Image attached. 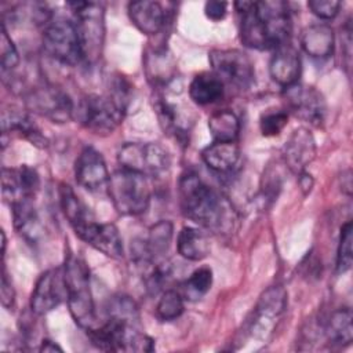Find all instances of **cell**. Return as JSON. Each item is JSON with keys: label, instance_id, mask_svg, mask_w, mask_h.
Instances as JSON below:
<instances>
[{"label": "cell", "instance_id": "cell-20", "mask_svg": "<svg viewBox=\"0 0 353 353\" xmlns=\"http://www.w3.org/2000/svg\"><path fill=\"white\" fill-rule=\"evenodd\" d=\"M83 241L102 252L103 255L120 259L123 258V240L119 229L113 223H99L94 221L80 236Z\"/></svg>", "mask_w": 353, "mask_h": 353}, {"label": "cell", "instance_id": "cell-21", "mask_svg": "<svg viewBox=\"0 0 353 353\" xmlns=\"http://www.w3.org/2000/svg\"><path fill=\"white\" fill-rule=\"evenodd\" d=\"M131 22L148 36L157 34L165 25V11L157 1H132L128 4Z\"/></svg>", "mask_w": 353, "mask_h": 353}, {"label": "cell", "instance_id": "cell-33", "mask_svg": "<svg viewBox=\"0 0 353 353\" xmlns=\"http://www.w3.org/2000/svg\"><path fill=\"white\" fill-rule=\"evenodd\" d=\"M352 243H353V226L352 222H346L341 229V237L336 251V272L338 273H346L352 268L353 262V251H352Z\"/></svg>", "mask_w": 353, "mask_h": 353}, {"label": "cell", "instance_id": "cell-34", "mask_svg": "<svg viewBox=\"0 0 353 353\" xmlns=\"http://www.w3.org/2000/svg\"><path fill=\"white\" fill-rule=\"evenodd\" d=\"M288 123V112L283 109H272L262 113L259 119V130L263 137L279 135Z\"/></svg>", "mask_w": 353, "mask_h": 353}, {"label": "cell", "instance_id": "cell-16", "mask_svg": "<svg viewBox=\"0 0 353 353\" xmlns=\"http://www.w3.org/2000/svg\"><path fill=\"white\" fill-rule=\"evenodd\" d=\"M40 189V176L37 171L29 165L15 168L3 167L1 170V194L10 205L22 201L33 200Z\"/></svg>", "mask_w": 353, "mask_h": 353}, {"label": "cell", "instance_id": "cell-29", "mask_svg": "<svg viewBox=\"0 0 353 353\" xmlns=\"http://www.w3.org/2000/svg\"><path fill=\"white\" fill-rule=\"evenodd\" d=\"M325 336L330 343L336 346L350 345L353 338V325H352V310L349 307H339L327 320L324 328Z\"/></svg>", "mask_w": 353, "mask_h": 353}, {"label": "cell", "instance_id": "cell-5", "mask_svg": "<svg viewBox=\"0 0 353 353\" xmlns=\"http://www.w3.org/2000/svg\"><path fill=\"white\" fill-rule=\"evenodd\" d=\"M127 101L109 92L106 95L90 94L74 105L73 119L95 135H109L121 123Z\"/></svg>", "mask_w": 353, "mask_h": 353}, {"label": "cell", "instance_id": "cell-35", "mask_svg": "<svg viewBox=\"0 0 353 353\" xmlns=\"http://www.w3.org/2000/svg\"><path fill=\"white\" fill-rule=\"evenodd\" d=\"M19 63V54L17 51L15 44L12 43L6 25L1 23V33H0V65L1 72H10Z\"/></svg>", "mask_w": 353, "mask_h": 353}, {"label": "cell", "instance_id": "cell-17", "mask_svg": "<svg viewBox=\"0 0 353 353\" xmlns=\"http://www.w3.org/2000/svg\"><path fill=\"white\" fill-rule=\"evenodd\" d=\"M74 178L76 182L90 190L95 192L109 182V172L102 154L92 146L84 148L74 161Z\"/></svg>", "mask_w": 353, "mask_h": 353}, {"label": "cell", "instance_id": "cell-37", "mask_svg": "<svg viewBox=\"0 0 353 353\" xmlns=\"http://www.w3.org/2000/svg\"><path fill=\"white\" fill-rule=\"evenodd\" d=\"M1 305L6 309H11L14 306V301H15V292L12 288L11 281L8 280V274L6 272V268L3 266V273H1Z\"/></svg>", "mask_w": 353, "mask_h": 353}, {"label": "cell", "instance_id": "cell-18", "mask_svg": "<svg viewBox=\"0 0 353 353\" xmlns=\"http://www.w3.org/2000/svg\"><path fill=\"white\" fill-rule=\"evenodd\" d=\"M316 154V143L313 135L306 128H296L288 137L283 146V157L287 167L295 174L305 171Z\"/></svg>", "mask_w": 353, "mask_h": 353}, {"label": "cell", "instance_id": "cell-10", "mask_svg": "<svg viewBox=\"0 0 353 353\" xmlns=\"http://www.w3.org/2000/svg\"><path fill=\"white\" fill-rule=\"evenodd\" d=\"M176 80H171L168 84L163 85V91L156 97L154 109L157 112L160 124L168 134H174L179 139L186 137L193 124V113L186 106L181 97V87L176 84Z\"/></svg>", "mask_w": 353, "mask_h": 353}, {"label": "cell", "instance_id": "cell-7", "mask_svg": "<svg viewBox=\"0 0 353 353\" xmlns=\"http://www.w3.org/2000/svg\"><path fill=\"white\" fill-rule=\"evenodd\" d=\"M68 6L74 15L83 59L95 63L102 54L105 41V10L95 1H70Z\"/></svg>", "mask_w": 353, "mask_h": 353}, {"label": "cell", "instance_id": "cell-15", "mask_svg": "<svg viewBox=\"0 0 353 353\" xmlns=\"http://www.w3.org/2000/svg\"><path fill=\"white\" fill-rule=\"evenodd\" d=\"M66 298V285L63 277V268L46 270L33 288L30 295V310L43 316L62 303Z\"/></svg>", "mask_w": 353, "mask_h": 353}, {"label": "cell", "instance_id": "cell-6", "mask_svg": "<svg viewBox=\"0 0 353 353\" xmlns=\"http://www.w3.org/2000/svg\"><path fill=\"white\" fill-rule=\"evenodd\" d=\"M106 188L113 207L120 215H141L149 207L150 189L148 178L142 174L120 168L110 175Z\"/></svg>", "mask_w": 353, "mask_h": 353}, {"label": "cell", "instance_id": "cell-23", "mask_svg": "<svg viewBox=\"0 0 353 353\" xmlns=\"http://www.w3.org/2000/svg\"><path fill=\"white\" fill-rule=\"evenodd\" d=\"M14 228L28 244H37L43 237V225L32 200H22L11 205Z\"/></svg>", "mask_w": 353, "mask_h": 353}, {"label": "cell", "instance_id": "cell-28", "mask_svg": "<svg viewBox=\"0 0 353 353\" xmlns=\"http://www.w3.org/2000/svg\"><path fill=\"white\" fill-rule=\"evenodd\" d=\"M1 128L3 134H7L8 131L17 132L28 138L36 146L44 148L47 143L46 138L41 135L37 125L30 120V117L26 113L21 110H4L1 117Z\"/></svg>", "mask_w": 353, "mask_h": 353}, {"label": "cell", "instance_id": "cell-38", "mask_svg": "<svg viewBox=\"0 0 353 353\" xmlns=\"http://www.w3.org/2000/svg\"><path fill=\"white\" fill-rule=\"evenodd\" d=\"M228 11V3L225 1H207L204 6V12L207 18L212 21H221L225 18Z\"/></svg>", "mask_w": 353, "mask_h": 353}, {"label": "cell", "instance_id": "cell-27", "mask_svg": "<svg viewBox=\"0 0 353 353\" xmlns=\"http://www.w3.org/2000/svg\"><path fill=\"white\" fill-rule=\"evenodd\" d=\"M176 248L181 256L189 261H201L210 254V241L197 228L183 226L178 233Z\"/></svg>", "mask_w": 353, "mask_h": 353}, {"label": "cell", "instance_id": "cell-40", "mask_svg": "<svg viewBox=\"0 0 353 353\" xmlns=\"http://www.w3.org/2000/svg\"><path fill=\"white\" fill-rule=\"evenodd\" d=\"M40 352H48V353H54V352H62V347L58 346L55 342L50 341V339H43L39 347Z\"/></svg>", "mask_w": 353, "mask_h": 353}, {"label": "cell", "instance_id": "cell-2", "mask_svg": "<svg viewBox=\"0 0 353 353\" xmlns=\"http://www.w3.org/2000/svg\"><path fill=\"white\" fill-rule=\"evenodd\" d=\"M234 7L241 14L240 40L245 47L276 50L287 43L292 22L285 1H237Z\"/></svg>", "mask_w": 353, "mask_h": 353}, {"label": "cell", "instance_id": "cell-11", "mask_svg": "<svg viewBox=\"0 0 353 353\" xmlns=\"http://www.w3.org/2000/svg\"><path fill=\"white\" fill-rule=\"evenodd\" d=\"M212 73L223 84L236 90H247L254 83V65L251 59L240 50H212L208 54Z\"/></svg>", "mask_w": 353, "mask_h": 353}, {"label": "cell", "instance_id": "cell-12", "mask_svg": "<svg viewBox=\"0 0 353 353\" xmlns=\"http://www.w3.org/2000/svg\"><path fill=\"white\" fill-rule=\"evenodd\" d=\"M287 306V292L280 285L269 287L259 298L248 321L247 334L251 339L268 341Z\"/></svg>", "mask_w": 353, "mask_h": 353}, {"label": "cell", "instance_id": "cell-13", "mask_svg": "<svg viewBox=\"0 0 353 353\" xmlns=\"http://www.w3.org/2000/svg\"><path fill=\"white\" fill-rule=\"evenodd\" d=\"M283 97L288 110L299 120L314 127H320L324 123L327 103L317 88L296 83L285 87Z\"/></svg>", "mask_w": 353, "mask_h": 353}, {"label": "cell", "instance_id": "cell-25", "mask_svg": "<svg viewBox=\"0 0 353 353\" xmlns=\"http://www.w3.org/2000/svg\"><path fill=\"white\" fill-rule=\"evenodd\" d=\"M188 94L196 105H211L222 99L225 94V84L212 72H203L192 79L188 87Z\"/></svg>", "mask_w": 353, "mask_h": 353}, {"label": "cell", "instance_id": "cell-30", "mask_svg": "<svg viewBox=\"0 0 353 353\" xmlns=\"http://www.w3.org/2000/svg\"><path fill=\"white\" fill-rule=\"evenodd\" d=\"M208 128L214 141L236 142L240 132V120L229 109L216 110L208 119Z\"/></svg>", "mask_w": 353, "mask_h": 353}, {"label": "cell", "instance_id": "cell-3", "mask_svg": "<svg viewBox=\"0 0 353 353\" xmlns=\"http://www.w3.org/2000/svg\"><path fill=\"white\" fill-rule=\"evenodd\" d=\"M178 190L185 216L214 232L225 230L229 225L230 207L197 174H183L179 179Z\"/></svg>", "mask_w": 353, "mask_h": 353}, {"label": "cell", "instance_id": "cell-32", "mask_svg": "<svg viewBox=\"0 0 353 353\" xmlns=\"http://www.w3.org/2000/svg\"><path fill=\"white\" fill-rule=\"evenodd\" d=\"M183 295L176 290H165L156 306V316L161 321H171L183 313Z\"/></svg>", "mask_w": 353, "mask_h": 353}, {"label": "cell", "instance_id": "cell-14", "mask_svg": "<svg viewBox=\"0 0 353 353\" xmlns=\"http://www.w3.org/2000/svg\"><path fill=\"white\" fill-rule=\"evenodd\" d=\"M26 103L33 112L50 119L52 123H65L73 119V101L63 90L54 85L34 88L28 94Z\"/></svg>", "mask_w": 353, "mask_h": 353}, {"label": "cell", "instance_id": "cell-19", "mask_svg": "<svg viewBox=\"0 0 353 353\" xmlns=\"http://www.w3.org/2000/svg\"><path fill=\"white\" fill-rule=\"evenodd\" d=\"M269 73L272 80L283 88L296 84L301 76V58L298 51L288 43L277 47L269 63Z\"/></svg>", "mask_w": 353, "mask_h": 353}, {"label": "cell", "instance_id": "cell-36", "mask_svg": "<svg viewBox=\"0 0 353 353\" xmlns=\"http://www.w3.org/2000/svg\"><path fill=\"white\" fill-rule=\"evenodd\" d=\"M307 8L321 19H332L339 12L341 3L336 0H310Z\"/></svg>", "mask_w": 353, "mask_h": 353}, {"label": "cell", "instance_id": "cell-31", "mask_svg": "<svg viewBox=\"0 0 353 353\" xmlns=\"http://www.w3.org/2000/svg\"><path fill=\"white\" fill-rule=\"evenodd\" d=\"M212 284V270L208 266L196 269L183 283V295L189 299H200L204 296Z\"/></svg>", "mask_w": 353, "mask_h": 353}, {"label": "cell", "instance_id": "cell-39", "mask_svg": "<svg viewBox=\"0 0 353 353\" xmlns=\"http://www.w3.org/2000/svg\"><path fill=\"white\" fill-rule=\"evenodd\" d=\"M298 176H299V185H301V188H302V190L305 192V193H307V192H310V189H312V186H313V179H312V176L307 174V172H301V174H298Z\"/></svg>", "mask_w": 353, "mask_h": 353}, {"label": "cell", "instance_id": "cell-8", "mask_svg": "<svg viewBox=\"0 0 353 353\" xmlns=\"http://www.w3.org/2000/svg\"><path fill=\"white\" fill-rule=\"evenodd\" d=\"M121 168L154 178L168 171L171 157L165 148L156 142H128L117 153Z\"/></svg>", "mask_w": 353, "mask_h": 353}, {"label": "cell", "instance_id": "cell-9", "mask_svg": "<svg viewBox=\"0 0 353 353\" xmlns=\"http://www.w3.org/2000/svg\"><path fill=\"white\" fill-rule=\"evenodd\" d=\"M43 47L54 61L73 66L83 59L81 46L74 22L65 18L51 19L43 33Z\"/></svg>", "mask_w": 353, "mask_h": 353}, {"label": "cell", "instance_id": "cell-1", "mask_svg": "<svg viewBox=\"0 0 353 353\" xmlns=\"http://www.w3.org/2000/svg\"><path fill=\"white\" fill-rule=\"evenodd\" d=\"M108 320L88 330L92 345L106 352H152L154 342L143 332L137 303L125 295L113 296L106 307Z\"/></svg>", "mask_w": 353, "mask_h": 353}, {"label": "cell", "instance_id": "cell-22", "mask_svg": "<svg viewBox=\"0 0 353 353\" xmlns=\"http://www.w3.org/2000/svg\"><path fill=\"white\" fill-rule=\"evenodd\" d=\"M59 205L76 236H79L90 223L95 221L90 208L66 183L59 185Z\"/></svg>", "mask_w": 353, "mask_h": 353}, {"label": "cell", "instance_id": "cell-24", "mask_svg": "<svg viewBox=\"0 0 353 353\" xmlns=\"http://www.w3.org/2000/svg\"><path fill=\"white\" fill-rule=\"evenodd\" d=\"M334 30L325 23L310 25L301 36V46L303 51L316 59L328 58L334 51Z\"/></svg>", "mask_w": 353, "mask_h": 353}, {"label": "cell", "instance_id": "cell-26", "mask_svg": "<svg viewBox=\"0 0 353 353\" xmlns=\"http://www.w3.org/2000/svg\"><path fill=\"white\" fill-rule=\"evenodd\" d=\"M201 159L215 172H230L240 159V149L236 142L214 141L203 149Z\"/></svg>", "mask_w": 353, "mask_h": 353}, {"label": "cell", "instance_id": "cell-4", "mask_svg": "<svg viewBox=\"0 0 353 353\" xmlns=\"http://www.w3.org/2000/svg\"><path fill=\"white\" fill-rule=\"evenodd\" d=\"M62 268L70 316L79 327L88 331L95 327L97 320L88 266L80 255L69 252Z\"/></svg>", "mask_w": 353, "mask_h": 353}]
</instances>
